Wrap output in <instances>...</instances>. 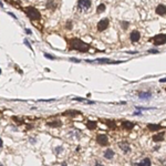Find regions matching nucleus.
<instances>
[{
  "mask_svg": "<svg viewBox=\"0 0 166 166\" xmlns=\"http://www.w3.org/2000/svg\"><path fill=\"white\" fill-rule=\"evenodd\" d=\"M69 47H70V50H77L80 52H88L90 50V46L87 44L85 42H83L80 39H71L70 42H69Z\"/></svg>",
  "mask_w": 166,
  "mask_h": 166,
  "instance_id": "obj_1",
  "label": "nucleus"
},
{
  "mask_svg": "<svg viewBox=\"0 0 166 166\" xmlns=\"http://www.w3.org/2000/svg\"><path fill=\"white\" fill-rule=\"evenodd\" d=\"M27 16L29 17L30 19H32V20H39V19L41 18V16H40V12L35 9V8H33V7H29V8H27Z\"/></svg>",
  "mask_w": 166,
  "mask_h": 166,
  "instance_id": "obj_2",
  "label": "nucleus"
},
{
  "mask_svg": "<svg viewBox=\"0 0 166 166\" xmlns=\"http://www.w3.org/2000/svg\"><path fill=\"white\" fill-rule=\"evenodd\" d=\"M153 43L155 46H162V44H165L166 43V34L165 33H159V34L155 35L153 38Z\"/></svg>",
  "mask_w": 166,
  "mask_h": 166,
  "instance_id": "obj_3",
  "label": "nucleus"
},
{
  "mask_svg": "<svg viewBox=\"0 0 166 166\" xmlns=\"http://www.w3.org/2000/svg\"><path fill=\"white\" fill-rule=\"evenodd\" d=\"M77 6L81 10H88L91 7V0H79Z\"/></svg>",
  "mask_w": 166,
  "mask_h": 166,
  "instance_id": "obj_4",
  "label": "nucleus"
},
{
  "mask_svg": "<svg viewBox=\"0 0 166 166\" xmlns=\"http://www.w3.org/2000/svg\"><path fill=\"white\" fill-rule=\"evenodd\" d=\"M107 27H109V19L107 18L102 19V20L98 23V30L99 31H104Z\"/></svg>",
  "mask_w": 166,
  "mask_h": 166,
  "instance_id": "obj_5",
  "label": "nucleus"
},
{
  "mask_svg": "<svg viewBox=\"0 0 166 166\" xmlns=\"http://www.w3.org/2000/svg\"><path fill=\"white\" fill-rule=\"evenodd\" d=\"M96 141H98V143L101 146H105V145H107V143H109L107 136H106V135H104V134L98 135V136H96Z\"/></svg>",
  "mask_w": 166,
  "mask_h": 166,
  "instance_id": "obj_6",
  "label": "nucleus"
},
{
  "mask_svg": "<svg viewBox=\"0 0 166 166\" xmlns=\"http://www.w3.org/2000/svg\"><path fill=\"white\" fill-rule=\"evenodd\" d=\"M90 63L92 62H99V63H116V64H118V63H122V61H111L109 59H96L94 61H89Z\"/></svg>",
  "mask_w": 166,
  "mask_h": 166,
  "instance_id": "obj_7",
  "label": "nucleus"
},
{
  "mask_svg": "<svg viewBox=\"0 0 166 166\" xmlns=\"http://www.w3.org/2000/svg\"><path fill=\"white\" fill-rule=\"evenodd\" d=\"M156 13L159 16H164L166 13V6L164 5H158L156 7Z\"/></svg>",
  "mask_w": 166,
  "mask_h": 166,
  "instance_id": "obj_8",
  "label": "nucleus"
},
{
  "mask_svg": "<svg viewBox=\"0 0 166 166\" xmlns=\"http://www.w3.org/2000/svg\"><path fill=\"white\" fill-rule=\"evenodd\" d=\"M141 39V34H140V32L138 31H133L132 33H131V41L132 42H137L138 40Z\"/></svg>",
  "mask_w": 166,
  "mask_h": 166,
  "instance_id": "obj_9",
  "label": "nucleus"
},
{
  "mask_svg": "<svg viewBox=\"0 0 166 166\" xmlns=\"http://www.w3.org/2000/svg\"><path fill=\"white\" fill-rule=\"evenodd\" d=\"M151 164H152L151 159L146 157V158H144V159L141 160V162L138 163V164H137L136 166H151Z\"/></svg>",
  "mask_w": 166,
  "mask_h": 166,
  "instance_id": "obj_10",
  "label": "nucleus"
},
{
  "mask_svg": "<svg viewBox=\"0 0 166 166\" xmlns=\"http://www.w3.org/2000/svg\"><path fill=\"white\" fill-rule=\"evenodd\" d=\"M113 156H114V152H113L112 149H106V151L104 152V157L106 159H112Z\"/></svg>",
  "mask_w": 166,
  "mask_h": 166,
  "instance_id": "obj_11",
  "label": "nucleus"
},
{
  "mask_svg": "<svg viewBox=\"0 0 166 166\" xmlns=\"http://www.w3.org/2000/svg\"><path fill=\"white\" fill-rule=\"evenodd\" d=\"M164 135H165L164 132L159 133V134L154 135V136H153V141H154V142H159V141H163V140H164Z\"/></svg>",
  "mask_w": 166,
  "mask_h": 166,
  "instance_id": "obj_12",
  "label": "nucleus"
},
{
  "mask_svg": "<svg viewBox=\"0 0 166 166\" xmlns=\"http://www.w3.org/2000/svg\"><path fill=\"white\" fill-rule=\"evenodd\" d=\"M122 126L124 127V129H127V130H131L133 129V127L135 126V124L134 123H132V122H129V121H125V122H123L122 123Z\"/></svg>",
  "mask_w": 166,
  "mask_h": 166,
  "instance_id": "obj_13",
  "label": "nucleus"
},
{
  "mask_svg": "<svg viewBox=\"0 0 166 166\" xmlns=\"http://www.w3.org/2000/svg\"><path fill=\"white\" fill-rule=\"evenodd\" d=\"M147 127H148V130H151V131H159V130L162 129V126L158 125V124H148Z\"/></svg>",
  "mask_w": 166,
  "mask_h": 166,
  "instance_id": "obj_14",
  "label": "nucleus"
},
{
  "mask_svg": "<svg viewBox=\"0 0 166 166\" xmlns=\"http://www.w3.org/2000/svg\"><path fill=\"white\" fill-rule=\"evenodd\" d=\"M118 145H120V147L124 151V153H129V152H130V146H129V144H127V143L122 142V143L118 144Z\"/></svg>",
  "mask_w": 166,
  "mask_h": 166,
  "instance_id": "obj_15",
  "label": "nucleus"
},
{
  "mask_svg": "<svg viewBox=\"0 0 166 166\" xmlns=\"http://www.w3.org/2000/svg\"><path fill=\"white\" fill-rule=\"evenodd\" d=\"M138 96L141 99H149L152 96V94H151V92H142L138 94Z\"/></svg>",
  "mask_w": 166,
  "mask_h": 166,
  "instance_id": "obj_16",
  "label": "nucleus"
},
{
  "mask_svg": "<svg viewBox=\"0 0 166 166\" xmlns=\"http://www.w3.org/2000/svg\"><path fill=\"white\" fill-rule=\"evenodd\" d=\"M95 126H96V123H95V122H92V121H89V122H88V129L94 130V129H95Z\"/></svg>",
  "mask_w": 166,
  "mask_h": 166,
  "instance_id": "obj_17",
  "label": "nucleus"
},
{
  "mask_svg": "<svg viewBox=\"0 0 166 166\" xmlns=\"http://www.w3.org/2000/svg\"><path fill=\"white\" fill-rule=\"evenodd\" d=\"M105 10V5L104 4H101L98 7V12H102V11H104Z\"/></svg>",
  "mask_w": 166,
  "mask_h": 166,
  "instance_id": "obj_18",
  "label": "nucleus"
},
{
  "mask_svg": "<svg viewBox=\"0 0 166 166\" xmlns=\"http://www.w3.org/2000/svg\"><path fill=\"white\" fill-rule=\"evenodd\" d=\"M44 57H46L47 59H50V60H55V59H57L54 55H51V54H49V53H44Z\"/></svg>",
  "mask_w": 166,
  "mask_h": 166,
  "instance_id": "obj_19",
  "label": "nucleus"
},
{
  "mask_svg": "<svg viewBox=\"0 0 166 166\" xmlns=\"http://www.w3.org/2000/svg\"><path fill=\"white\" fill-rule=\"evenodd\" d=\"M24 44H26V46H27V47H28V48H29L30 50H32V49H33V48H32V47H31V44H30V43H29V41H28V40H27V39H26V40H24Z\"/></svg>",
  "mask_w": 166,
  "mask_h": 166,
  "instance_id": "obj_20",
  "label": "nucleus"
},
{
  "mask_svg": "<svg viewBox=\"0 0 166 166\" xmlns=\"http://www.w3.org/2000/svg\"><path fill=\"white\" fill-rule=\"evenodd\" d=\"M148 53H158V50H148Z\"/></svg>",
  "mask_w": 166,
  "mask_h": 166,
  "instance_id": "obj_21",
  "label": "nucleus"
},
{
  "mask_svg": "<svg viewBox=\"0 0 166 166\" xmlns=\"http://www.w3.org/2000/svg\"><path fill=\"white\" fill-rule=\"evenodd\" d=\"M122 27L125 28V29H126V28L129 27V23H127V22H122Z\"/></svg>",
  "mask_w": 166,
  "mask_h": 166,
  "instance_id": "obj_22",
  "label": "nucleus"
},
{
  "mask_svg": "<svg viewBox=\"0 0 166 166\" xmlns=\"http://www.w3.org/2000/svg\"><path fill=\"white\" fill-rule=\"evenodd\" d=\"M127 53H130V54H136L137 52H136V51H129Z\"/></svg>",
  "mask_w": 166,
  "mask_h": 166,
  "instance_id": "obj_23",
  "label": "nucleus"
},
{
  "mask_svg": "<svg viewBox=\"0 0 166 166\" xmlns=\"http://www.w3.org/2000/svg\"><path fill=\"white\" fill-rule=\"evenodd\" d=\"M26 32L28 34H31V30H29V29H26Z\"/></svg>",
  "mask_w": 166,
  "mask_h": 166,
  "instance_id": "obj_24",
  "label": "nucleus"
},
{
  "mask_svg": "<svg viewBox=\"0 0 166 166\" xmlns=\"http://www.w3.org/2000/svg\"><path fill=\"white\" fill-rule=\"evenodd\" d=\"M71 61H73V62H80V60H77V59H71Z\"/></svg>",
  "mask_w": 166,
  "mask_h": 166,
  "instance_id": "obj_25",
  "label": "nucleus"
},
{
  "mask_svg": "<svg viewBox=\"0 0 166 166\" xmlns=\"http://www.w3.org/2000/svg\"><path fill=\"white\" fill-rule=\"evenodd\" d=\"M95 166H103V165H102V164H101V163H100V162H96Z\"/></svg>",
  "mask_w": 166,
  "mask_h": 166,
  "instance_id": "obj_26",
  "label": "nucleus"
},
{
  "mask_svg": "<svg viewBox=\"0 0 166 166\" xmlns=\"http://www.w3.org/2000/svg\"><path fill=\"white\" fill-rule=\"evenodd\" d=\"M159 82H166V77H165V79H160Z\"/></svg>",
  "mask_w": 166,
  "mask_h": 166,
  "instance_id": "obj_27",
  "label": "nucleus"
},
{
  "mask_svg": "<svg viewBox=\"0 0 166 166\" xmlns=\"http://www.w3.org/2000/svg\"><path fill=\"white\" fill-rule=\"evenodd\" d=\"M1 147H2V140L0 138V148H1Z\"/></svg>",
  "mask_w": 166,
  "mask_h": 166,
  "instance_id": "obj_28",
  "label": "nucleus"
},
{
  "mask_svg": "<svg viewBox=\"0 0 166 166\" xmlns=\"http://www.w3.org/2000/svg\"><path fill=\"white\" fill-rule=\"evenodd\" d=\"M0 166H4V165H2V164H1V163H0Z\"/></svg>",
  "mask_w": 166,
  "mask_h": 166,
  "instance_id": "obj_29",
  "label": "nucleus"
}]
</instances>
